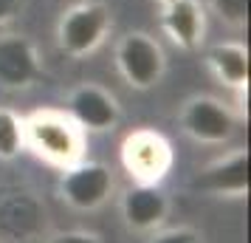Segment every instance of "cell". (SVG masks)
Masks as SVG:
<instances>
[{"mask_svg":"<svg viewBox=\"0 0 251 243\" xmlns=\"http://www.w3.org/2000/svg\"><path fill=\"white\" fill-rule=\"evenodd\" d=\"M119 159H122L125 173L133 181L161 184L175 164V153H172V144L164 133L152 128H136L122 139Z\"/></svg>","mask_w":251,"mask_h":243,"instance_id":"cell-4","label":"cell"},{"mask_svg":"<svg viewBox=\"0 0 251 243\" xmlns=\"http://www.w3.org/2000/svg\"><path fill=\"white\" fill-rule=\"evenodd\" d=\"M20 9H23V0H0V28L14 23Z\"/></svg>","mask_w":251,"mask_h":243,"instance_id":"cell-17","label":"cell"},{"mask_svg":"<svg viewBox=\"0 0 251 243\" xmlns=\"http://www.w3.org/2000/svg\"><path fill=\"white\" fill-rule=\"evenodd\" d=\"M116 71L133 91L155 88L167 74V54L150 31H127L116 43Z\"/></svg>","mask_w":251,"mask_h":243,"instance_id":"cell-3","label":"cell"},{"mask_svg":"<svg viewBox=\"0 0 251 243\" xmlns=\"http://www.w3.org/2000/svg\"><path fill=\"white\" fill-rule=\"evenodd\" d=\"M43 77V59L37 46L23 34H0V85L3 88H31Z\"/></svg>","mask_w":251,"mask_h":243,"instance_id":"cell-9","label":"cell"},{"mask_svg":"<svg viewBox=\"0 0 251 243\" xmlns=\"http://www.w3.org/2000/svg\"><path fill=\"white\" fill-rule=\"evenodd\" d=\"M23 144L57 170L85 159V130L57 108H40L23 116Z\"/></svg>","mask_w":251,"mask_h":243,"instance_id":"cell-1","label":"cell"},{"mask_svg":"<svg viewBox=\"0 0 251 243\" xmlns=\"http://www.w3.org/2000/svg\"><path fill=\"white\" fill-rule=\"evenodd\" d=\"M23 147V116L12 108H0V162H14Z\"/></svg>","mask_w":251,"mask_h":243,"instance_id":"cell-13","label":"cell"},{"mask_svg":"<svg viewBox=\"0 0 251 243\" xmlns=\"http://www.w3.org/2000/svg\"><path fill=\"white\" fill-rule=\"evenodd\" d=\"M161 31L181 51L201 48L206 34V9L201 0H170L161 6Z\"/></svg>","mask_w":251,"mask_h":243,"instance_id":"cell-11","label":"cell"},{"mask_svg":"<svg viewBox=\"0 0 251 243\" xmlns=\"http://www.w3.org/2000/svg\"><path fill=\"white\" fill-rule=\"evenodd\" d=\"M170 209H172L170 195L164 192L161 184L133 181L119 198L122 220L127 223V229L138 232V235H152L155 229H161L170 218Z\"/></svg>","mask_w":251,"mask_h":243,"instance_id":"cell-8","label":"cell"},{"mask_svg":"<svg viewBox=\"0 0 251 243\" xmlns=\"http://www.w3.org/2000/svg\"><path fill=\"white\" fill-rule=\"evenodd\" d=\"M195 187L215 198H246L249 195V150L237 147L215 159L212 164H206L201 175L195 178Z\"/></svg>","mask_w":251,"mask_h":243,"instance_id":"cell-10","label":"cell"},{"mask_svg":"<svg viewBox=\"0 0 251 243\" xmlns=\"http://www.w3.org/2000/svg\"><path fill=\"white\" fill-rule=\"evenodd\" d=\"M206 65L223 88L234 93L249 91V48L240 40H223L206 51Z\"/></svg>","mask_w":251,"mask_h":243,"instance_id":"cell-12","label":"cell"},{"mask_svg":"<svg viewBox=\"0 0 251 243\" xmlns=\"http://www.w3.org/2000/svg\"><path fill=\"white\" fill-rule=\"evenodd\" d=\"M65 113L79 125L85 133H104L113 130L122 119V108L113 93L96 85V82H82L68 93Z\"/></svg>","mask_w":251,"mask_h":243,"instance_id":"cell-7","label":"cell"},{"mask_svg":"<svg viewBox=\"0 0 251 243\" xmlns=\"http://www.w3.org/2000/svg\"><path fill=\"white\" fill-rule=\"evenodd\" d=\"M147 243H203V235L192 226H172V229H155Z\"/></svg>","mask_w":251,"mask_h":243,"instance_id":"cell-15","label":"cell"},{"mask_svg":"<svg viewBox=\"0 0 251 243\" xmlns=\"http://www.w3.org/2000/svg\"><path fill=\"white\" fill-rule=\"evenodd\" d=\"M116 189V178L110 167L102 162H82L62 170L59 178V198L76 212H96L104 207Z\"/></svg>","mask_w":251,"mask_h":243,"instance_id":"cell-6","label":"cell"},{"mask_svg":"<svg viewBox=\"0 0 251 243\" xmlns=\"http://www.w3.org/2000/svg\"><path fill=\"white\" fill-rule=\"evenodd\" d=\"M209 12L228 28H246L249 23V0H209Z\"/></svg>","mask_w":251,"mask_h":243,"instance_id":"cell-14","label":"cell"},{"mask_svg":"<svg viewBox=\"0 0 251 243\" xmlns=\"http://www.w3.org/2000/svg\"><path fill=\"white\" fill-rule=\"evenodd\" d=\"M155 3H158V6H164V3H170V0H155Z\"/></svg>","mask_w":251,"mask_h":243,"instance_id":"cell-18","label":"cell"},{"mask_svg":"<svg viewBox=\"0 0 251 243\" xmlns=\"http://www.w3.org/2000/svg\"><path fill=\"white\" fill-rule=\"evenodd\" d=\"M113 31L110 9L102 0H82L59 14L57 20V46L62 54L74 59L91 57L93 51L104 46Z\"/></svg>","mask_w":251,"mask_h":243,"instance_id":"cell-2","label":"cell"},{"mask_svg":"<svg viewBox=\"0 0 251 243\" xmlns=\"http://www.w3.org/2000/svg\"><path fill=\"white\" fill-rule=\"evenodd\" d=\"M181 130L198 144L206 147H217V144H226L231 141L234 130H237V116L228 108L223 99L217 96H192L186 99L181 108Z\"/></svg>","mask_w":251,"mask_h":243,"instance_id":"cell-5","label":"cell"},{"mask_svg":"<svg viewBox=\"0 0 251 243\" xmlns=\"http://www.w3.org/2000/svg\"><path fill=\"white\" fill-rule=\"evenodd\" d=\"M46 243H102V238H99V235H93V232L74 229V232H59V235H51Z\"/></svg>","mask_w":251,"mask_h":243,"instance_id":"cell-16","label":"cell"}]
</instances>
